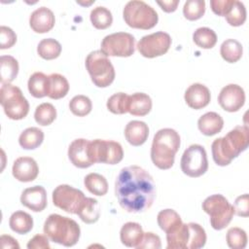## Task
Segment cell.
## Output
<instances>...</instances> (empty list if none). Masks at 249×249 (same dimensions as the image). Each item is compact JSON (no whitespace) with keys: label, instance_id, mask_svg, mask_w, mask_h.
Returning a JSON list of instances; mask_svg holds the SVG:
<instances>
[{"label":"cell","instance_id":"cell-44","mask_svg":"<svg viewBox=\"0 0 249 249\" xmlns=\"http://www.w3.org/2000/svg\"><path fill=\"white\" fill-rule=\"evenodd\" d=\"M160 247H161V242H160V236L152 231H148V232H144L143 238L136 248L137 249H160Z\"/></svg>","mask_w":249,"mask_h":249},{"label":"cell","instance_id":"cell-9","mask_svg":"<svg viewBox=\"0 0 249 249\" xmlns=\"http://www.w3.org/2000/svg\"><path fill=\"white\" fill-rule=\"evenodd\" d=\"M0 103L6 116L11 120H21L29 112V103L19 88L11 84H2L0 89Z\"/></svg>","mask_w":249,"mask_h":249},{"label":"cell","instance_id":"cell-12","mask_svg":"<svg viewBox=\"0 0 249 249\" xmlns=\"http://www.w3.org/2000/svg\"><path fill=\"white\" fill-rule=\"evenodd\" d=\"M86 197L81 190L66 184L57 186L53 192V205L70 214L79 212Z\"/></svg>","mask_w":249,"mask_h":249},{"label":"cell","instance_id":"cell-39","mask_svg":"<svg viewBox=\"0 0 249 249\" xmlns=\"http://www.w3.org/2000/svg\"><path fill=\"white\" fill-rule=\"evenodd\" d=\"M128 96L124 92H117L111 95L107 100V109L117 115H122L127 113L128 106Z\"/></svg>","mask_w":249,"mask_h":249},{"label":"cell","instance_id":"cell-30","mask_svg":"<svg viewBox=\"0 0 249 249\" xmlns=\"http://www.w3.org/2000/svg\"><path fill=\"white\" fill-rule=\"evenodd\" d=\"M49 76L43 72L33 73L28 80L27 87L30 94L36 98H42L48 95Z\"/></svg>","mask_w":249,"mask_h":249},{"label":"cell","instance_id":"cell-27","mask_svg":"<svg viewBox=\"0 0 249 249\" xmlns=\"http://www.w3.org/2000/svg\"><path fill=\"white\" fill-rule=\"evenodd\" d=\"M11 230L18 234L28 233L33 228V218L24 211L14 212L9 219Z\"/></svg>","mask_w":249,"mask_h":249},{"label":"cell","instance_id":"cell-7","mask_svg":"<svg viewBox=\"0 0 249 249\" xmlns=\"http://www.w3.org/2000/svg\"><path fill=\"white\" fill-rule=\"evenodd\" d=\"M86 68L90 76L91 82L98 88L109 87L115 79V69L101 51L89 53L86 58Z\"/></svg>","mask_w":249,"mask_h":249},{"label":"cell","instance_id":"cell-1","mask_svg":"<svg viewBox=\"0 0 249 249\" xmlns=\"http://www.w3.org/2000/svg\"><path fill=\"white\" fill-rule=\"evenodd\" d=\"M156 185L151 174L138 165L121 169L115 182V195L120 206L128 213H143L153 204Z\"/></svg>","mask_w":249,"mask_h":249},{"label":"cell","instance_id":"cell-42","mask_svg":"<svg viewBox=\"0 0 249 249\" xmlns=\"http://www.w3.org/2000/svg\"><path fill=\"white\" fill-rule=\"evenodd\" d=\"M226 20L231 26L242 25L246 20V8L244 4L240 1L234 0L230 13L226 16Z\"/></svg>","mask_w":249,"mask_h":249},{"label":"cell","instance_id":"cell-10","mask_svg":"<svg viewBox=\"0 0 249 249\" xmlns=\"http://www.w3.org/2000/svg\"><path fill=\"white\" fill-rule=\"evenodd\" d=\"M181 170L189 177L196 178L203 175L208 169L207 154L203 146L193 144L183 153L180 160Z\"/></svg>","mask_w":249,"mask_h":249},{"label":"cell","instance_id":"cell-38","mask_svg":"<svg viewBox=\"0 0 249 249\" xmlns=\"http://www.w3.org/2000/svg\"><path fill=\"white\" fill-rule=\"evenodd\" d=\"M70 111L78 117H85L90 113L92 103L90 99L83 94L75 95L69 102Z\"/></svg>","mask_w":249,"mask_h":249},{"label":"cell","instance_id":"cell-17","mask_svg":"<svg viewBox=\"0 0 249 249\" xmlns=\"http://www.w3.org/2000/svg\"><path fill=\"white\" fill-rule=\"evenodd\" d=\"M13 176L20 182H32L39 173V167L36 160L30 157L18 158L13 164Z\"/></svg>","mask_w":249,"mask_h":249},{"label":"cell","instance_id":"cell-23","mask_svg":"<svg viewBox=\"0 0 249 249\" xmlns=\"http://www.w3.org/2000/svg\"><path fill=\"white\" fill-rule=\"evenodd\" d=\"M144 231L140 224L135 222H127L123 225L120 231V238L126 247H137L141 242Z\"/></svg>","mask_w":249,"mask_h":249},{"label":"cell","instance_id":"cell-16","mask_svg":"<svg viewBox=\"0 0 249 249\" xmlns=\"http://www.w3.org/2000/svg\"><path fill=\"white\" fill-rule=\"evenodd\" d=\"M218 102L225 111L236 112L245 103L244 89L236 84H229L221 89Z\"/></svg>","mask_w":249,"mask_h":249},{"label":"cell","instance_id":"cell-11","mask_svg":"<svg viewBox=\"0 0 249 249\" xmlns=\"http://www.w3.org/2000/svg\"><path fill=\"white\" fill-rule=\"evenodd\" d=\"M100 51L107 56H131L135 51V38L127 32L109 34L103 38Z\"/></svg>","mask_w":249,"mask_h":249},{"label":"cell","instance_id":"cell-34","mask_svg":"<svg viewBox=\"0 0 249 249\" xmlns=\"http://www.w3.org/2000/svg\"><path fill=\"white\" fill-rule=\"evenodd\" d=\"M193 41L202 49H212L217 43V35L209 27H199L193 33Z\"/></svg>","mask_w":249,"mask_h":249},{"label":"cell","instance_id":"cell-4","mask_svg":"<svg viewBox=\"0 0 249 249\" xmlns=\"http://www.w3.org/2000/svg\"><path fill=\"white\" fill-rule=\"evenodd\" d=\"M44 233L54 243L74 246L80 239L81 229L76 221L59 214H51L44 223Z\"/></svg>","mask_w":249,"mask_h":249},{"label":"cell","instance_id":"cell-46","mask_svg":"<svg viewBox=\"0 0 249 249\" xmlns=\"http://www.w3.org/2000/svg\"><path fill=\"white\" fill-rule=\"evenodd\" d=\"M234 214L240 217H248L249 215V197L248 194L237 196L233 203Z\"/></svg>","mask_w":249,"mask_h":249},{"label":"cell","instance_id":"cell-49","mask_svg":"<svg viewBox=\"0 0 249 249\" xmlns=\"http://www.w3.org/2000/svg\"><path fill=\"white\" fill-rule=\"evenodd\" d=\"M157 4L165 13H172L177 9L179 4L178 0H168V1H157Z\"/></svg>","mask_w":249,"mask_h":249},{"label":"cell","instance_id":"cell-50","mask_svg":"<svg viewBox=\"0 0 249 249\" xmlns=\"http://www.w3.org/2000/svg\"><path fill=\"white\" fill-rule=\"evenodd\" d=\"M77 3L80 4V5H83V6H89L90 4L94 3V0H91V1L89 2V3H87V2H82V1H77Z\"/></svg>","mask_w":249,"mask_h":249},{"label":"cell","instance_id":"cell-32","mask_svg":"<svg viewBox=\"0 0 249 249\" xmlns=\"http://www.w3.org/2000/svg\"><path fill=\"white\" fill-rule=\"evenodd\" d=\"M84 184L90 194L98 196L106 195L108 191V183L106 178L98 173H89L84 179Z\"/></svg>","mask_w":249,"mask_h":249},{"label":"cell","instance_id":"cell-21","mask_svg":"<svg viewBox=\"0 0 249 249\" xmlns=\"http://www.w3.org/2000/svg\"><path fill=\"white\" fill-rule=\"evenodd\" d=\"M149 136V126L142 121H130L124 127V137L132 146H141Z\"/></svg>","mask_w":249,"mask_h":249},{"label":"cell","instance_id":"cell-13","mask_svg":"<svg viewBox=\"0 0 249 249\" xmlns=\"http://www.w3.org/2000/svg\"><path fill=\"white\" fill-rule=\"evenodd\" d=\"M91 156L94 163L117 164L124 158L123 147L119 142L105 139L90 140Z\"/></svg>","mask_w":249,"mask_h":249},{"label":"cell","instance_id":"cell-45","mask_svg":"<svg viewBox=\"0 0 249 249\" xmlns=\"http://www.w3.org/2000/svg\"><path fill=\"white\" fill-rule=\"evenodd\" d=\"M233 3L234 0H211L210 6L214 14L220 17H226L230 13Z\"/></svg>","mask_w":249,"mask_h":249},{"label":"cell","instance_id":"cell-36","mask_svg":"<svg viewBox=\"0 0 249 249\" xmlns=\"http://www.w3.org/2000/svg\"><path fill=\"white\" fill-rule=\"evenodd\" d=\"M56 118V109L52 103L44 102L38 105L34 112V119L40 125H50Z\"/></svg>","mask_w":249,"mask_h":249},{"label":"cell","instance_id":"cell-47","mask_svg":"<svg viewBox=\"0 0 249 249\" xmlns=\"http://www.w3.org/2000/svg\"><path fill=\"white\" fill-rule=\"evenodd\" d=\"M49 237L45 234H36L34 235L27 243L28 249H50Z\"/></svg>","mask_w":249,"mask_h":249},{"label":"cell","instance_id":"cell-25","mask_svg":"<svg viewBox=\"0 0 249 249\" xmlns=\"http://www.w3.org/2000/svg\"><path fill=\"white\" fill-rule=\"evenodd\" d=\"M69 91V83L67 79L58 73L49 75L48 95L52 99H60Z\"/></svg>","mask_w":249,"mask_h":249},{"label":"cell","instance_id":"cell-14","mask_svg":"<svg viewBox=\"0 0 249 249\" xmlns=\"http://www.w3.org/2000/svg\"><path fill=\"white\" fill-rule=\"evenodd\" d=\"M170 46V35L163 31H158L143 36L137 44V50L144 57L154 58L166 53Z\"/></svg>","mask_w":249,"mask_h":249},{"label":"cell","instance_id":"cell-41","mask_svg":"<svg viewBox=\"0 0 249 249\" xmlns=\"http://www.w3.org/2000/svg\"><path fill=\"white\" fill-rule=\"evenodd\" d=\"M205 13L204 0H188L183 7L184 17L189 20H196Z\"/></svg>","mask_w":249,"mask_h":249},{"label":"cell","instance_id":"cell-33","mask_svg":"<svg viewBox=\"0 0 249 249\" xmlns=\"http://www.w3.org/2000/svg\"><path fill=\"white\" fill-rule=\"evenodd\" d=\"M37 53L42 58L52 60L59 56L61 53V45L55 39L46 38L39 42L37 46Z\"/></svg>","mask_w":249,"mask_h":249},{"label":"cell","instance_id":"cell-3","mask_svg":"<svg viewBox=\"0 0 249 249\" xmlns=\"http://www.w3.org/2000/svg\"><path fill=\"white\" fill-rule=\"evenodd\" d=\"M181 144L179 133L172 128H161L156 132L151 147V160L160 169L172 167L175 155Z\"/></svg>","mask_w":249,"mask_h":249},{"label":"cell","instance_id":"cell-6","mask_svg":"<svg viewBox=\"0 0 249 249\" xmlns=\"http://www.w3.org/2000/svg\"><path fill=\"white\" fill-rule=\"evenodd\" d=\"M123 17L129 27L136 29H151L159 21L156 10L144 1L139 0L127 2L124 8Z\"/></svg>","mask_w":249,"mask_h":249},{"label":"cell","instance_id":"cell-8","mask_svg":"<svg viewBox=\"0 0 249 249\" xmlns=\"http://www.w3.org/2000/svg\"><path fill=\"white\" fill-rule=\"evenodd\" d=\"M202 210L209 215L210 225L217 231L229 226L234 214L233 206L220 194L206 197L202 202Z\"/></svg>","mask_w":249,"mask_h":249},{"label":"cell","instance_id":"cell-22","mask_svg":"<svg viewBox=\"0 0 249 249\" xmlns=\"http://www.w3.org/2000/svg\"><path fill=\"white\" fill-rule=\"evenodd\" d=\"M223 126L224 120L216 112H207L197 121V127L199 131L206 136H212L219 133Z\"/></svg>","mask_w":249,"mask_h":249},{"label":"cell","instance_id":"cell-35","mask_svg":"<svg viewBox=\"0 0 249 249\" xmlns=\"http://www.w3.org/2000/svg\"><path fill=\"white\" fill-rule=\"evenodd\" d=\"M90 21L96 29H106L113 22L112 13L103 6L93 8L89 15Z\"/></svg>","mask_w":249,"mask_h":249},{"label":"cell","instance_id":"cell-5","mask_svg":"<svg viewBox=\"0 0 249 249\" xmlns=\"http://www.w3.org/2000/svg\"><path fill=\"white\" fill-rule=\"evenodd\" d=\"M167 249H198L206 243L204 229L196 223L183 222L166 232Z\"/></svg>","mask_w":249,"mask_h":249},{"label":"cell","instance_id":"cell-19","mask_svg":"<svg viewBox=\"0 0 249 249\" xmlns=\"http://www.w3.org/2000/svg\"><path fill=\"white\" fill-rule=\"evenodd\" d=\"M184 98L190 108L199 110L209 104L211 94L206 86L199 83H195L186 89Z\"/></svg>","mask_w":249,"mask_h":249},{"label":"cell","instance_id":"cell-18","mask_svg":"<svg viewBox=\"0 0 249 249\" xmlns=\"http://www.w3.org/2000/svg\"><path fill=\"white\" fill-rule=\"evenodd\" d=\"M20 202L23 206L34 212H41L47 207L48 204L47 192L42 186L26 188L21 193Z\"/></svg>","mask_w":249,"mask_h":249},{"label":"cell","instance_id":"cell-15","mask_svg":"<svg viewBox=\"0 0 249 249\" xmlns=\"http://www.w3.org/2000/svg\"><path fill=\"white\" fill-rule=\"evenodd\" d=\"M68 158L71 163L79 168H88L94 164L91 156L90 140L85 138L73 140L68 148Z\"/></svg>","mask_w":249,"mask_h":249},{"label":"cell","instance_id":"cell-37","mask_svg":"<svg viewBox=\"0 0 249 249\" xmlns=\"http://www.w3.org/2000/svg\"><path fill=\"white\" fill-rule=\"evenodd\" d=\"M157 221L160 228L165 232L182 223L180 215L173 209H163L160 211L157 216Z\"/></svg>","mask_w":249,"mask_h":249},{"label":"cell","instance_id":"cell-29","mask_svg":"<svg viewBox=\"0 0 249 249\" xmlns=\"http://www.w3.org/2000/svg\"><path fill=\"white\" fill-rule=\"evenodd\" d=\"M18 62L11 55H2L0 57V78L1 84H10L18 76Z\"/></svg>","mask_w":249,"mask_h":249},{"label":"cell","instance_id":"cell-2","mask_svg":"<svg viewBox=\"0 0 249 249\" xmlns=\"http://www.w3.org/2000/svg\"><path fill=\"white\" fill-rule=\"evenodd\" d=\"M249 144V129L246 125H237L224 137L215 139L211 145L212 158L220 166L229 165L233 159L245 151Z\"/></svg>","mask_w":249,"mask_h":249},{"label":"cell","instance_id":"cell-26","mask_svg":"<svg viewBox=\"0 0 249 249\" xmlns=\"http://www.w3.org/2000/svg\"><path fill=\"white\" fill-rule=\"evenodd\" d=\"M44 140V132L36 126H31L24 129L19 137L18 143L21 148L25 150H34L38 148Z\"/></svg>","mask_w":249,"mask_h":249},{"label":"cell","instance_id":"cell-20","mask_svg":"<svg viewBox=\"0 0 249 249\" xmlns=\"http://www.w3.org/2000/svg\"><path fill=\"white\" fill-rule=\"evenodd\" d=\"M55 18L52 10L40 7L33 11L29 17V25L36 33H47L54 26Z\"/></svg>","mask_w":249,"mask_h":249},{"label":"cell","instance_id":"cell-24","mask_svg":"<svg viewBox=\"0 0 249 249\" xmlns=\"http://www.w3.org/2000/svg\"><path fill=\"white\" fill-rule=\"evenodd\" d=\"M152 99L144 92H135L128 96L127 112L132 116H146L152 109Z\"/></svg>","mask_w":249,"mask_h":249},{"label":"cell","instance_id":"cell-40","mask_svg":"<svg viewBox=\"0 0 249 249\" xmlns=\"http://www.w3.org/2000/svg\"><path fill=\"white\" fill-rule=\"evenodd\" d=\"M226 239L228 246L231 249H243L247 245L246 231L237 227L229 229Z\"/></svg>","mask_w":249,"mask_h":249},{"label":"cell","instance_id":"cell-28","mask_svg":"<svg viewBox=\"0 0 249 249\" xmlns=\"http://www.w3.org/2000/svg\"><path fill=\"white\" fill-rule=\"evenodd\" d=\"M77 215L86 224H94L100 217L99 202L93 197H86Z\"/></svg>","mask_w":249,"mask_h":249},{"label":"cell","instance_id":"cell-31","mask_svg":"<svg viewBox=\"0 0 249 249\" xmlns=\"http://www.w3.org/2000/svg\"><path fill=\"white\" fill-rule=\"evenodd\" d=\"M242 45L235 39L225 40L220 48L221 56L229 63H234L238 61L242 56Z\"/></svg>","mask_w":249,"mask_h":249},{"label":"cell","instance_id":"cell-48","mask_svg":"<svg viewBox=\"0 0 249 249\" xmlns=\"http://www.w3.org/2000/svg\"><path fill=\"white\" fill-rule=\"evenodd\" d=\"M0 241H1V246L2 248H19V244L18 243L17 239L12 237L11 235L7 234H2L0 236Z\"/></svg>","mask_w":249,"mask_h":249},{"label":"cell","instance_id":"cell-43","mask_svg":"<svg viewBox=\"0 0 249 249\" xmlns=\"http://www.w3.org/2000/svg\"><path fill=\"white\" fill-rule=\"evenodd\" d=\"M17 42V34L8 26L0 27V49L6 50L12 48Z\"/></svg>","mask_w":249,"mask_h":249}]
</instances>
